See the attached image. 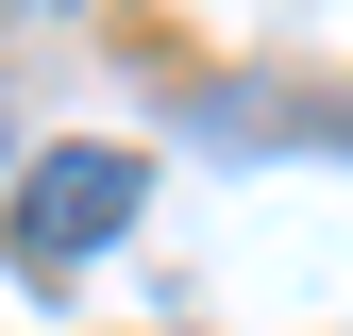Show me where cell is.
<instances>
[{"mask_svg": "<svg viewBox=\"0 0 353 336\" xmlns=\"http://www.w3.org/2000/svg\"><path fill=\"white\" fill-rule=\"evenodd\" d=\"M135 185H152V168L118 151V135L34 151V168H17V202H0V252H17V286H84V252L135 219Z\"/></svg>", "mask_w": 353, "mask_h": 336, "instance_id": "1", "label": "cell"}, {"mask_svg": "<svg viewBox=\"0 0 353 336\" xmlns=\"http://www.w3.org/2000/svg\"><path fill=\"white\" fill-rule=\"evenodd\" d=\"M0 185H17V118H0Z\"/></svg>", "mask_w": 353, "mask_h": 336, "instance_id": "2", "label": "cell"}]
</instances>
